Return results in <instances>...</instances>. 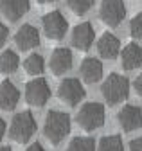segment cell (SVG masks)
I'll list each match as a JSON object with an SVG mask.
<instances>
[{
  "label": "cell",
  "mask_w": 142,
  "mask_h": 151,
  "mask_svg": "<svg viewBox=\"0 0 142 151\" xmlns=\"http://www.w3.org/2000/svg\"><path fill=\"white\" fill-rule=\"evenodd\" d=\"M70 115L65 111L50 110L45 117V126H43V135L50 144H60L68 133H70Z\"/></svg>",
  "instance_id": "1"
},
{
  "label": "cell",
  "mask_w": 142,
  "mask_h": 151,
  "mask_svg": "<svg viewBox=\"0 0 142 151\" xmlns=\"http://www.w3.org/2000/svg\"><path fill=\"white\" fill-rule=\"evenodd\" d=\"M130 34L137 40H142V11L137 13L130 22Z\"/></svg>",
  "instance_id": "23"
},
{
  "label": "cell",
  "mask_w": 142,
  "mask_h": 151,
  "mask_svg": "<svg viewBox=\"0 0 142 151\" xmlns=\"http://www.w3.org/2000/svg\"><path fill=\"white\" fill-rule=\"evenodd\" d=\"M133 88H135V92L138 93V96H142V74L137 76V79H135V83H133Z\"/></svg>",
  "instance_id": "26"
},
{
  "label": "cell",
  "mask_w": 142,
  "mask_h": 151,
  "mask_svg": "<svg viewBox=\"0 0 142 151\" xmlns=\"http://www.w3.org/2000/svg\"><path fill=\"white\" fill-rule=\"evenodd\" d=\"M94 2H95V0H67V6H68V9L72 11L74 14L83 16V14H86L88 11L92 9Z\"/></svg>",
  "instance_id": "22"
},
{
  "label": "cell",
  "mask_w": 142,
  "mask_h": 151,
  "mask_svg": "<svg viewBox=\"0 0 142 151\" xmlns=\"http://www.w3.org/2000/svg\"><path fill=\"white\" fill-rule=\"evenodd\" d=\"M14 42H16V47L20 50H31V49H36L40 45V32L34 25H22L18 29L14 36Z\"/></svg>",
  "instance_id": "12"
},
{
  "label": "cell",
  "mask_w": 142,
  "mask_h": 151,
  "mask_svg": "<svg viewBox=\"0 0 142 151\" xmlns=\"http://www.w3.org/2000/svg\"><path fill=\"white\" fill-rule=\"evenodd\" d=\"M97 52L104 60H115L120 54V42L112 32H103V36L97 40Z\"/></svg>",
  "instance_id": "13"
},
{
  "label": "cell",
  "mask_w": 142,
  "mask_h": 151,
  "mask_svg": "<svg viewBox=\"0 0 142 151\" xmlns=\"http://www.w3.org/2000/svg\"><path fill=\"white\" fill-rule=\"evenodd\" d=\"M65 151H95V140L90 137H74Z\"/></svg>",
  "instance_id": "21"
},
{
  "label": "cell",
  "mask_w": 142,
  "mask_h": 151,
  "mask_svg": "<svg viewBox=\"0 0 142 151\" xmlns=\"http://www.w3.org/2000/svg\"><path fill=\"white\" fill-rule=\"evenodd\" d=\"M4 135H6V122H4L2 117H0V140L4 139Z\"/></svg>",
  "instance_id": "28"
},
{
  "label": "cell",
  "mask_w": 142,
  "mask_h": 151,
  "mask_svg": "<svg viewBox=\"0 0 142 151\" xmlns=\"http://www.w3.org/2000/svg\"><path fill=\"white\" fill-rule=\"evenodd\" d=\"M126 16L124 0H103L99 7V18L110 27H117Z\"/></svg>",
  "instance_id": "6"
},
{
  "label": "cell",
  "mask_w": 142,
  "mask_h": 151,
  "mask_svg": "<svg viewBox=\"0 0 142 151\" xmlns=\"http://www.w3.org/2000/svg\"><path fill=\"white\" fill-rule=\"evenodd\" d=\"M117 121L124 131H135L142 128V110L138 106L126 104L117 113Z\"/></svg>",
  "instance_id": "11"
},
{
  "label": "cell",
  "mask_w": 142,
  "mask_h": 151,
  "mask_svg": "<svg viewBox=\"0 0 142 151\" xmlns=\"http://www.w3.org/2000/svg\"><path fill=\"white\" fill-rule=\"evenodd\" d=\"M120 63L122 68L133 70L142 65V47L138 43H128L120 50Z\"/></svg>",
  "instance_id": "17"
},
{
  "label": "cell",
  "mask_w": 142,
  "mask_h": 151,
  "mask_svg": "<svg viewBox=\"0 0 142 151\" xmlns=\"http://www.w3.org/2000/svg\"><path fill=\"white\" fill-rule=\"evenodd\" d=\"M130 151H142V137H137L130 142Z\"/></svg>",
  "instance_id": "25"
},
{
  "label": "cell",
  "mask_w": 142,
  "mask_h": 151,
  "mask_svg": "<svg viewBox=\"0 0 142 151\" xmlns=\"http://www.w3.org/2000/svg\"><path fill=\"white\" fill-rule=\"evenodd\" d=\"M97 151H124L120 135H106L99 140Z\"/></svg>",
  "instance_id": "20"
},
{
  "label": "cell",
  "mask_w": 142,
  "mask_h": 151,
  "mask_svg": "<svg viewBox=\"0 0 142 151\" xmlns=\"http://www.w3.org/2000/svg\"><path fill=\"white\" fill-rule=\"evenodd\" d=\"M24 70L29 74V76H40L43 70H45V61L40 54H31L25 58L24 61Z\"/></svg>",
  "instance_id": "19"
},
{
  "label": "cell",
  "mask_w": 142,
  "mask_h": 151,
  "mask_svg": "<svg viewBox=\"0 0 142 151\" xmlns=\"http://www.w3.org/2000/svg\"><path fill=\"white\" fill-rule=\"evenodd\" d=\"M94 40H95V31L90 22H83L76 25L72 31V38H70V42L77 50H88L92 47Z\"/></svg>",
  "instance_id": "9"
},
{
  "label": "cell",
  "mask_w": 142,
  "mask_h": 151,
  "mask_svg": "<svg viewBox=\"0 0 142 151\" xmlns=\"http://www.w3.org/2000/svg\"><path fill=\"white\" fill-rule=\"evenodd\" d=\"M0 151H13V149L7 147V146H0Z\"/></svg>",
  "instance_id": "30"
},
{
  "label": "cell",
  "mask_w": 142,
  "mask_h": 151,
  "mask_svg": "<svg viewBox=\"0 0 142 151\" xmlns=\"http://www.w3.org/2000/svg\"><path fill=\"white\" fill-rule=\"evenodd\" d=\"M72 61H74V56L67 47H60V49H54L52 50V56L49 60V67H50V72L54 76H63L65 72L70 70L72 67Z\"/></svg>",
  "instance_id": "10"
},
{
  "label": "cell",
  "mask_w": 142,
  "mask_h": 151,
  "mask_svg": "<svg viewBox=\"0 0 142 151\" xmlns=\"http://www.w3.org/2000/svg\"><path fill=\"white\" fill-rule=\"evenodd\" d=\"M40 4H52V2H56V0H38Z\"/></svg>",
  "instance_id": "29"
},
{
  "label": "cell",
  "mask_w": 142,
  "mask_h": 151,
  "mask_svg": "<svg viewBox=\"0 0 142 151\" xmlns=\"http://www.w3.org/2000/svg\"><path fill=\"white\" fill-rule=\"evenodd\" d=\"M79 74L86 83H97L103 78V63L97 58H85L81 61Z\"/></svg>",
  "instance_id": "16"
},
{
  "label": "cell",
  "mask_w": 142,
  "mask_h": 151,
  "mask_svg": "<svg viewBox=\"0 0 142 151\" xmlns=\"http://www.w3.org/2000/svg\"><path fill=\"white\" fill-rule=\"evenodd\" d=\"M43 32L49 40H61L68 31V22L60 11H50L42 16Z\"/></svg>",
  "instance_id": "5"
},
{
  "label": "cell",
  "mask_w": 142,
  "mask_h": 151,
  "mask_svg": "<svg viewBox=\"0 0 142 151\" xmlns=\"http://www.w3.org/2000/svg\"><path fill=\"white\" fill-rule=\"evenodd\" d=\"M0 11L9 22H16L29 11V0H0Z\"/></svg>",
  "instance_id": "14"
},
{
  "label": "cell",
  "mask_w": 142,
  "mask_h": 151,
  "mask_svg": "<svg viewBox=\"0 0 142 151\" xmlns=\"http://www.w3.org/2000/svg\"><path fill=\"white\" fill-rule=\"evenodd\" d=\"M85 86L81 85L79 79L76 78H67L61 81L60 88H58V97L68 104V106H77L83 99H85Z\"/></svg>",
  "instance_id": "7"
},
{
  "label": "cell",
  "mask_w": 142,
  "mask_h": 151,
  "mask_svg": "<svg viewBox=\"0 0 142 151\" xmlns=\"http://www.w3.org/2000/svg\"><path fill=\"white\" fill-rule=\"evenodd\" d=\"M7 38H9V29H7L2 22H0V47L7 42Z\"/></svg>",
  "instance_id": "24"
},
{
  "label": "cell",
  "mask_w": 142,
  "mask_h": 151,
  "mask_svg": "<svg viewBox=\"0 0 142 151\" xmlns=\"http://www.w3.org/2000/svg\"><path fill=\"white\" fill-rule=\"evenodd\" d=\"M20 65V60H18V54L11 49H6L2 54H0V72L2 74H13L16 72Z\"/></svg>",
  "instance_id": "18"
},
{
  "label": "cell",
  "mask_w": 142,
  "mask_h": 151,
  "mask_svg": "<svg viewBox=\"0 0 142 151\" xmlns=\"http://www.w3.org/2000/svg\"><path fill=\"white\" fill-rule=\"evenodd\" d=\"M50 99V86L45 79L38 78V79H32L25 85V101L31 106H45L47 101Z\"/></svg>",
  "instance_id": "8"
},
{
  "label": "cell",
  "mask_w": 142,
  "mask_h": 151,
  "mask_svg": "<svg viewBox=\"0 0 142 151\" xmlns=\"http://www.w3.org/2000/svg\"><path fill=\"white\" fill-rule=\"evenodd\" d=\"M25 151H47V149H45V147H43L40 142H34V144H31V146H29Z\"/></svg>",
  "instance_id": "27"
},
{
  "label": "cell",
  "mask_w": 142,
  "mask_h": 151,
  "mask_svg": "<svg viewBox=\"0 0 142 151\" xmlns=\"http://www.w3.org/2000/svg\"><path fill=\"white\" fill-rule=\"evenodd\" d=\"M36 119L31 111H20L13 117L11 124H9V137L11 140L18 142V144H25L31 140V137L36 133Z\"/></svg>",
  "instance_id": "3"
},
{
  "label": "cell",
  "mask_w": 142,
  "mask_h": 151,
  "mask_svg": "<svg viewBox=\"0 0 142 151\" xmlns=\"http://www.w3.org/2000/svg\"><path fill=\"white\" fill-rule=\"evenodd\" d=\"M101 93L104 101L108 103L110 106H115L119 103H122L124 99L128 97L130 93V81L120 74H110L108 78L104 79L103 86H101Z\"/></svg>",
  "instance_id": "2"
},
{
  "label": "cell",
  "mask_w": 142,
  "mask_h": 151,
  "mask_svg": "<svg viewBox=\"0 0 142 151\" xmlns=\"http://www.w3.org/2000/svg\"><path fill=\"white\" fill-rule=\"evenodd\" d=\"M20 101V92L9 79L0 83V108L6 110V111H11L16 108Z\"/></svg>",
  "instance_id": "15"
},
{
  "label": "cell",
  "mask_w": 142,
  "mask_h": 151,
  "mask_svg": "<svg viewBox=\"0 0 142 151\" xmlns=\"http://www.w3.org/2000/svg\"><path fill=\"white\" fill-rule=\"evenodd\" d=\"M106 113H104V106L101 103H86L81 106V110L76 115V122L85 129V131H94L99 129L104 124Z\"/></svg>",
  "instance_id": "4"
}]
</instances>
